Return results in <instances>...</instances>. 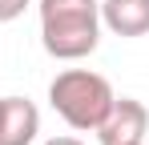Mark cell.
<instances>
[{
	"label": "cell",
	"mask_w": 149,
	"mask_h": 145,
	"mask_svg": "<svg viewBox=\"0 0 149 145\" xmlns=\"http://www.w3.org/2000/svg\"><path fill=\"white\" fill-rule=\"evenodd\" d=\"M113 97H117L113 85L89 69H65L49 85V105L61 113L69 129H81V133H93L105 121V113L113 109Z\"/></svg>",
	"instance_id": "cell-2"
},
{
	"label": "cell",
	"mask_w": 149,
	"mask_h": 145,
	"mask_svg": "<svg viewBox=\"0 0 149 145\" xmlns=\"http://www.w3.org/2000/svg\"><path fill=\"white\" fill-rule=\"evenodd\" d=\"M45 145H81L77 137H52V141H45Z\"/></svg>",
	"instance_id": "cell-7"
},
{
	"label": "cell",
	"mask_w": 149,
	"mask_h": 145,
	"mask_svg": "<svg viewBox=\"0 0 149 145\" xmlns=\"http://www.w3.org/2000/svg\"><path fill=\"white\" fill-rule=\"evenodd\" d=\"M101 24L117 36H145L149 0H101Z\"/></svg>",
	"instance_id": "cell-5"
},
{
	"label": "cell",
	"mask_w": 149,
	"mask_h": 145,
	"mask_svg": "<svg viewBox=\"0 0 149 145\" xmlns=\"http://www.w3.org/2000/svg\"><path fill=\"white\" fill-rule=\"evenodd\" d=\"M32 0H0V24H8V20H16L20 12H24Z\"/></svg>",
	"instance_id": "cell-6"
},
{
	"label": "cell",
	"mask_w": 149,
	"mask_h": 145,
	"mask_svg": "<svg viewBox=\"0 0 149 145\" xmlns=\"http://www.w3.org/2000/svg\"><path fill=\"white\" fill-rule=\"evenodd\" d=\"M40 133V113L28 97H0V145H32Z\"/></svg>",
	"instance_id": "cell-4"
},
{
	"label": "cell",
	"mask_w": 149,
	"mask_h": 145,
	"mask_svg": "<svg viewBox=\"0 0 149 145\" xmlns=\"http://www.w3.org/2000/svg\"><path fill=\"white\" fill-rule=\"evenodd\" d=\"M133 145H145V141H133Z\"/></svg>",
	"instance_id": "cell-8"
},
{
	"label": "cell",
	"mask_w": 149,
	"mask_h": 145,
	"mask_svg": "<svg viewBox=\"0 0 149 145\" xmlns=\"http://www.w3.org/2000/svg\"><path fill=\"white\" fill-rule=\"evenodd\" d=\"M40 45L56 61H81L101 45V0H40Z\"/></svg>",
	"instance_id": "cell-1"
},
{
	"label": "cell",
	"mask_w": 149,
	"mask_h": 145,
	"mask_svg": "<svg viewBox=\"0 0 149 145\" xmlns=\"http://www.w3.org/2000/svg\"><path fill=\"white\" fill-rule=\"evenodd\" d=\"M97 141L101 145H133V141H145L149 133V109L133 97H113V109L105 113L97 129Z\"/></svg>",
	"instance_id": "cell-3"
}]
</instances>
